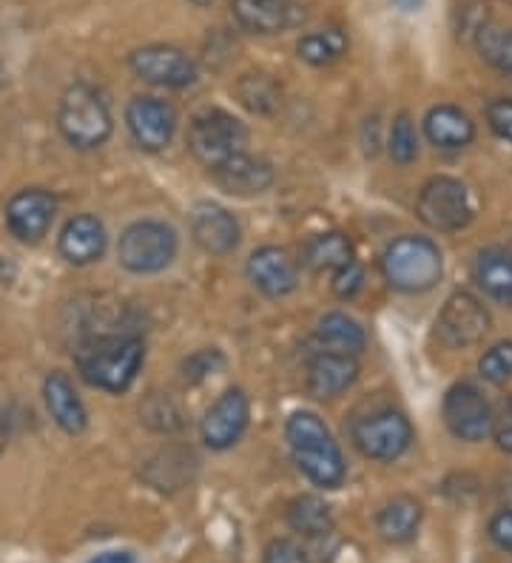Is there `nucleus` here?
Wrapping results in <instances>:
<instances>
[{"mask_svg": "<svg viewBox=\"0 0 512 563\" xmlns=\"http://www.w3.org/2000/svg\"><path fill=\"white\" fill-rule=\"evenodd\" d=\"M418 523H422V504L410 495H396L390 498L379 516H375V529L388 543H407L416 538Z\"/></svg>", "mask_w": 512, "mask_h": 563, "instance_id": "393cba45", "label": "nucleus"}, {"mask_svg": "<svg viewBox=\"0 0 512 563\" xmlns=\"http://www.w3.org/2000/svg\"><path fill=\"white\" fill-rule=\"evenodd\" d=\"M248 419H251L248 396L239 387H231L208 407L203 424H199V433H203L205 444L222 453L242 439V433L248 430Z\"/></svg>", "mask_w": 512, "mask_h": 563, "instance_id": "ddd939ff", "label": "nucleus"}, {"mask_svg": "<svg viewBox=\"0 0 512 563\" xmlns=\"http://www.w3.org/2000/svg\"><path fill=\"white\" fill-rule=\"evenodd\" d=\"M492 410L484 393L470 382H458L444 396V421L450 433L461 441H484L492 435Z\"/></svg>", "mask_w": 512, "mask_h": 563, "instance_id": "9b49d317", "label": "nucleus"}, {"mask_svg": "<svg viewBox=\"0 0 512 563\" xmlns=\"http://www.w3.org/2000/svg\"><path fill=\"white\" fill-rule=\"evenodd\" d=\"M145 362V344L131 333L91 336L75 351V364L83 382L106 393H126L134 385Z\"/></svg>", "mask_w": 512, "mask_h": 563, "instance_id": "f03ea898", "label": "nucleus"}, {"mask_svg": "<svg viewBox=\"0 0 512 563\" xmlns=\"http://www.w3.org/2000/svg\"><path fill=\"white\" fill-rule=\"evenodd\" d=\"M192 236L205 254L226 256L237 251L242 231L228 208L217 206V202H199L192 211Z\"/></svg>", "mask_w": 512, "mask_h": 563, "instance_id": "dca6fc26", "label": "nucleus"}, {"mask_svg": "<svg viewBox=\"0 0 512 563\" xmlns=\"http://www.w3.org/2000/svg\"><path fill=\"white\" fill-rule=\"evenodd\" d=\"M248 129L239 123L233 114L222 109H208L192 120L188 125V152L199 163L214 172L222 163L233 159L237 154H246Z\"/></svg>", "mask_w": 512, "mask_h": 563, "instance_id": "423d86ee", "label": "nucleus"}, {"mask_svg": "<svg viewBox=\"0 0 512 563\" xmlns=\"http://www.w3.org/2000/svg\"><path fill=\"white\" fill-rule=\"evenodd\" d=\"M418 220L433 231L453 234L472 222V202L465 183L456 177H433L418 191Z\"/></svg>", "mask_w": 512, "mask_h": 563, "instance_id": "0eeeda50", "label": "nucleus"}, {"mask_svg": "<svg viewBox=\"0 0 512 563\" xmlns=\"http://www.w3.org/2000/svg\"><path fill=\"white\" fill-rule=\"evenodd\" d=\"M492 435H495L501 450L512 453V405H504L492 416Z\"/></svg>", "mask_w": 512, "mask_h": 563, "instance_id": "4c0bfd02", "label": "nucleus"}, {"mask_svg": "<svg viewBox=\"0 0 512 563\" xmlns=\"http://www.w3.org/2000/svg\"><path fill=\"white\" fill-rule=\"evenodd\" d=\"M192 3H197V7H211L214 0H192Z\"/></svg>", "mask_w": 512, "mask_h": 563, "instance_id": "37998d69", "label": "nucleus"}, {"mask_svg": "<svg viewBox=\"0 0 512 563\" xmlns=\"http://www.w3.org/2000/svg\"><path fill=\"white\" fill-rule=\"evenodd\" d=\"M57 200L55 194L46 188H26L18 191L7 206V225L18 242L34 245L48 234V228L55 222Z\"/></svg>", "mask_w": 512, "mask_h": 563, "instance_id": "4468645a", "label": "nucleus"}, {"mask_svg": "<svg viewBox=\"0 0 512 563\" xmlns=\"http://www.w3.org/2000/svg\"><path fill=\"white\" fill-rule=\"evenodd\" d=\"M106 242H109L106 225L97 220L95 213H77L63 225L57 247H61V256L68 265L83 268V265H91L106 254Z\"/></svg>", "mask_w": 512, "mask_h": 563, "instance_id": "a211bd4d", "label": "nucleus"}, {"mask_svg": "<svg viewBox=\"0 0 512 563\" xmlns=\"http://www.w3.org/2000/svg\"><path fill=\"white\" fill-rule=\"evenodd\" d=\"M487 123H490L492 134L506 143H512V100L510 97H499L487 106Z\"/></svg>", "mask_w": 512, "mask_h": 563, "instance_id": "72a5a7b5", "label": "nucleus"}, {"mask_svg": "<svg viewBox=\"0 0 512 563\" xmlns=\"http://www.w3.org/2000/svg\"><path fill=\"white\" fill-rule=\"evenodd\" d=\"M382 274L393 290L402 294H427L444 274L442 251L427 236H399L382 254Z\"/></svg>", "mask_w": 512, "mask_h": 563, "instance_id": "20e7f679", "label": "nucleus"}, {"mask_svg": "<svg viewBox=\"0 0 512 563\" xmlns=\"http://www.w3.org/2000/svg\"><path fill=\"white\" fill-rule=\"evenodd\" d=\"M140 412H143L145 424L160 430V433H171V430L183 427V416H179L177 405H174L168 396H151Z\"/></svg>", "mask_w": 512, "mask_h": 563, "instance_id": "473e14b6", "label": "nucleus"}, {"mask_svg": "<svg viewBox=\"0 0 512 563\" xmlns=\"http://www.w3.org/2000/svg\"><path fill=\"white\" fill-rule=\"evenodd\" d=\"M424 137L442 152H458L476 140V123L458 106H433L424 114Z\"/></svg>", "mask_w": 512, "mask_h": 563, "instance_id": "4be33fe9", "label": "nucleus"}, {"mask_svg": "<svg viewBox=\"0 0 512 563\" xmlns=\"http://www.w3.org/2000/svg\"><path fill=\"white\" fill-rule=\"evenodd\" d=\"M285 439L291 444L294 464L307 482H314L316 487L325 489L341 487L348 467H345V459H341V450L336 444L334 433H330L328 424L316 412H291V419L285 421Z\"/></svg>", "mask_w": 512, "mask_h": 563, "instance_id": "f257e3e1", "label": "nucleus"}, {"mask_svg": "<svg viewBox=\"0 0 512 563\" xmlns=\"http://www.w3.org/2000/svg\"><path fill=\"white\" fill-rule=\"evenodd\" d=\"M262 563H307V552L291 538H280V541L268 543Z\"/></svg>", "mask_w": 512, "mask_h": 563, "instance_id": "e433bc0d", "label": "nucleus"}, {"mask_svg": "<svg viewBox=\"0 0 512 563\" xmlns=\"http://www.w3.org/2000/svg\"><path fill=\"white\" fill-rule=\"evenodd\" d=\"M177 234L160 220L131 222L117 242V260L131 274H160L177 256Z\"/></svg>", "mask_w": 512, "mask_h": 563, "instance_id": "39448f33", "label": "nucleus"}, {"mask_svg": "<svg viewBox=\"0 0 512 563\" xmlns=\"http://www.w3.org/2000/svg\"><path fill=\"white\" fill-rule=\"evenodd\" d=\"M89 563H137L134 555H129V552H102V555L91 558Z\"/></svg>", "mask_w": 512, "mask_h": 563, "instance_id": "ea45409f", "label": "nucleus"}, {"mask_svg": "<svg viewBox=\"0 0 512 563\" xmlns=\"http://www.w3.org/2000/svg\"><path fill=\"white\" fill-rule=\"evenodd\" d=\"M217 367H222V356L217 351H199L192 358H185L183 373L188 382H199V378L211 376Z\"/></svg>", "mask_w": 512, "mask_h": 563, "instance_id": "c9c22d12", "label": "nucleus"}, {"mask_svg": "<svg viewBox=\"0 0 512 563\" xmlns=\"http://www.w3.org/2000/svg\"><path fill=\"white\" fill-rule=\"evenodd\" d=\"M359 378L356 356L316 351L307 362V393L314 399H336Z\"/></svg>", "mask_w": 512, "mask_h": 563, "instance_id": "6ab92c4d", "label": "nucleus"}, {"mask_svg": "<svg viewBox=\"0 0 512 563\" xmlns=\"http://www.w3.org/2000/svg\"><path fill=\"white\" fill-rule=\"evenodd\" d=\"M211 177L217 179V186L226 194L233 197H257V194H265L273 183V168L271 163L260 157H251V154H237L233 159L222 163L219 168H214Z\"/></svg>", "mask_w": 512, "mask_h": 563, "instance_id": "412c9836", "label": "nucleus"}, {"mask_svg": "<svg viewBox=\"0 0 512 563\" xmlns=\"http://www.w3.org/2000/svg\"><path fill=\"white\" fill-rule=\"evenodd\" d=\"M287 523L305 538H322L334 529V512L316 495H299L287 507Z\"/></svg>", "mask_w": 512, "mask_h": 563, "instance_id": "bb28decb", "label": "nucleus"}, {"mask_svg": "<svg viewBox=\"0 0 512 563\" xmlns=\"http://www.w3.org/2000/svg\"><path fill=\"white\" fill-rule=\"evenodd\" d=\"M57 129H61L63 140L77 152L100 148L115 129L109 100L91 82L68 86L61 100V109H57Z\"/></svg>", "mask_w": 512, "mask_h": 563, "instance_id": "7ed1b4c3", "label": "nucleus"}, {"mask_svg": "<svg viewBox=\"0 0 512 563\" xmlns=\"http://www.w3.org/2000/svg\"><path fill=\"white\" fill-rule=\"evenodd\" d=\"M9 444V419H7V412L0 410V453L7 450Z\"/></svg>", "mask_w": 512, "mask_h": 563, "instance_id": "a19ab883", "label": "nucleus"}, {"mask_svg": "<svg viewBox=\"0 0 512 563\" xmlns=\"http://www.w3.org/2000/svg\"><path fill=\"white\" fill-rule=\"evenodd\" d=\"M129 66L140 80L163 89H188L199 77L197 63L185 55L183 48L168 43H151V46L131 52Z\"/></svg>", "mask_w": 512, "mask_h": 563, "instance_id": "1a4fd4ad", "label": "nucleus"}, {"mask_svg": "<svg viewBox=\"0 0 512 563\" xmlns=\"http://www.w3.org/2000/svg\"><path fill=\"white\" fill-rule=\"evenodd\" d=\"M43 401H46L52 421L61 427L63 433L80 435L89 427V412H86V405L80 401L66 373H48L46 382H43Z\"/></svg>", "mask_w": 512, "mask_h": 563, "instance_id": "aec40b11", "label": "nucleus"}, {"mask_svg": "<svg viewBox=\"0 0 512 563\" xmlns=\"http://www.w3.org/2000/svg\"><path fill=\"white\" fill-rule=\"evenodd\" d=\"M126 125H129L131 140L143 152H163L174 140V131H177V111L160 97L140 95L126 109Z\"/></svg>", "mask_w": 512, "mask_h": 563, "instance_id": "f8f14e48", "label": "nucleus"}, {"mask_svg": "<svg viewBox=\"0 0 512 563\" xmlns=\"http://www.w3.org/2000/svg\"><path fill=\"white\" fill-rule=\"evenodd\" d=\"M506 251H510V254H512V236H510V245H506Z\"/></svg>", "mask_w": 512, "mask_h": 563, "instance_id": "c03bdc74", "label": "nucleus"}, {"mask_svg": "<svg viewBox=\"0 0 512 563\" xmlns=\"http://www.w3.org/2000/svg\"><path fill=\"white\" fill-rule=\"evenodd\" d=\"M316 351L345 353V356H359L368 344L364 328L348 313H328L314 330Z\"/></svg>", "mask_w": 512, "mask_h": 563, "instance_id": "b1692460", "label": "nucleus"}, {"mask_svg": "<svg viewBox=\"0 0 512 563\" xmlns=\"http://www.w3.org/2000/svg\"><path fill=\"white\" fill-rule=\"evenodd\" d=\"M393 3H396V7L402 9V12H418L424 0H393Z\"/></svg>", "mask_w": 512, "mask_h": 563, "instance_id": "79ce46f5", "label": "nucleus"}, {"mask_svg": "<svg viewBox=\"0 0 512 563\" xmlns=\"http://www.w3.org/2000/svg\"><path fill=\"white\" fill-rule=\"evenodd\" d=\"M490 313L481 305V299H476L467 290H456L438 310L436 333L447 347L458 351V347H470V344L481 342L490 333Z\"/></svg>", "mask_w": 512, "mask_h": 563, "instance_id": "9d476101", "label": "nucleus"}, {"mask_svg": "<svg viewBox=\"0 0 512 563\" xmlns=\"http://www.w3.org/2000/svg\"><path fill=\"white\" fill-rule=\"evenodd\" d=\"M348 52V35L341 29H319L311 35H302L296 43V55L305 60L307 66H330Z\"/></svg>", "mask_w": 512, "mask_h": 563, "instance_id": "c85d7f7f", "label": "nucleus"}, {"mask_svg": "<svg viewBox=\"0 0 512 563\" xmlns=\"http://www.w3.org/2000/svg\"><path fill=\"white\" fill-rule=\"evenodd\" d=\"M478 373L490 385H506L512 378V342H499L484 351V356L478 358Z\"/></svg>", "mask_w": 512, "mask_h": 563, "instance_id": "2f4dec72", "label": "nucleus"}, {"mask_svg": "<svg viewBox=\"0 0 512 563\" xmlns=\"http://www.w3.org/2000/svg\"><path fill=\"white\" fill-rule=\"evenodd\" d=\"M476 46L478 55L512 82V29L481 23V29L476 32Z\"/></svg>", "mask_w": 512, "mask_h": 563, "instance_id": "c756f323", "label": "nucleus"}, {"mask_svg": "<svg viewBox=\"0 0 512 563\" xmlns=\"http://www.w3.org/2000/svg\"><path fill=\"white\" fill-rule=\"evenodd\" d=\"M353 262V242L348 240V234L341 231H325V234H316L305 242L302 247V265L307 271H339L345 265Z\"/></svg>", "mask_w": 512, "mask_h": 563, "instance_id": "a878e982", "label": "nucleus"}, {"mask_svg": "<svg viewBox=\"0 0 512 563\" xmlns=\"http://www.w3.org/2000/svg\"><path fill=\"white\" fill-rule=\"evenodd\" d=\"M353 444L359 446V453L368 455L373 461H396L413 444V427H410L407 416L393 407L375 410L353 421Z\"/></svg>", "mask_w": 512, "mask_h": 563, "instance_id": "6e6552de", "label": "nucleus"}, {"mask_svg": "<svg viewBox=\"0 0 512 563\" xmlns=\"http://www.w3.org/2000/svg\"><path fill=\"white\" fill-rule=\"evenodd\" d=\"M388 152L393 157V163L410 165L418 159V134L416 125L410 120V114H399L390 125V137H388Z\"/></svg>", "mask_w": 512, "mask_h": 563, "instance_id": "7c9ffc66", "label": "nucleus"}, {"mask_svg": "<svg viewBox=\"0 0 512 563\" xmlns=\"http://www.w3.org/2000/svg\"><path fill=\"white\" fill-rule=\"evenodd\" d=\"M476 285L490 296L492 302L512 305V254L506 247H484L478 251L472 265Z\"/></svg>", "mask_w": 512, "mask_h": 563, "instance_id": "5701e85b", "label": "nucleus"}, {"mask_svg": "<svg viewBox=\"0 0 512 563\" xmlns=\"http://www.w3.org/2000/svg\"><path fill=\"white\" fill-rule=\"evenodd\" d=\"M490 538L495 541V547L512 552V509H504L490 521Z\"/></svg>", "mask_w": 512, "mask_h": 563, "instance_id": "58836bf2", "label": "nucleus"}, {"mask_svg": "<svg viewBox=\"0 0 512 563\" xmlns=\"http://www.w3.org/2000/svg\"><path fill=\"white\" fill-rule=\"evenodd\" d=\"M362 288H364V271L356 260L334 274V294L339 296V299H353Z\"/></svg>", "mask_w": 512, "mask_h": 563, "instance_id": "f704fd0d", "label": "nucleus"}, {"mask_svg": "<svg viewBox=\"0 0 512 563\" xmlns=\"http://www.w3.org/2000/svg\"><path fill=\"white\" fill-rule=\"evenodd\" d=\"M231 14L237 26L251 35H280L307 18L296 0H231Z\"/></svg>", "mask_w": 512, "mask_h": 563, "instance_id": "2eb2a0df", "label": "nucleus"}, {"mask_svg": "<svg viewBox=\"0 0 512 563\" xmlns=\"http://www.w3.org/2000/svg\"><path fill=\"white\" fill-rule=\"evenodd\" d=\"M233 91H237L239 103L253 111V114H273L282 106V86L271 75H262V71L239 77Z\"/></svg>", "mask_w": 512, "mask_h": 563, "instance_id": "cd10ccee", "label": "nucleus"}, {"mask_svg": "<svg viewBox=\"0 0 512 563\" xmlns=\"http://www.w3.org/2000/svg\"><path fill=\"white\" fill-rule=\"evenodd\" d=\"M248 279L260 294L282 299V296L294 294L296 285H299V268L287 251L265 245L253 251L251 260H248Z\"/></svg>", "mask_w": 512, "mask_h": 563, "instance_id": "f3484780", "label": "nucleus"}]
</instances>
